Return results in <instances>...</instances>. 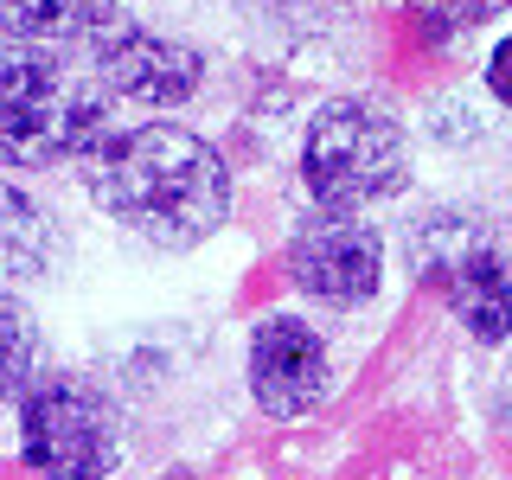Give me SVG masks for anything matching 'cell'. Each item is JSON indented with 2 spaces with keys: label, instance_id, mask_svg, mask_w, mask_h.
<instances>
[{
  "label": "cell",
  "instance_id": "obj_5",
  "mask_svg": "<svg viewBox=\"0 0 512 480\" xmlns=\"http://www.w3.org/2000/svg\"><path fill=\"white\" fill-rule=\"evenodd\" d=\"M109 135V96L71 58H52L32 84L0 109V167L45 173L64 160H84Z\"/></svg>",
  "mask_w": 512,
  "mask_h": 480
},
{
  "label": "cell",
  "instance_id": "obj_9",
  "mask_svg": "<svg viewBox=\"0 0 512 480\" xmlns=\"http://www.w3.org/2000/svg\"><path fill=\"white\" fill-rule=\"evenodd\" d=\"M71 263V231L45 199H32L26 186L0 180V288H20L32 282H52L58 269Z\"/></svg>",
  "mask_w": 512,
  "mask_h": 480
},
{
  "label": "cell",
  "instance_id": "obj_14",
  "mask_svg": "<svg viewBox=\"0 0 512 480\" xmlns=\"http://www.w3.org/2000/svg\"><path fill=\"white\" fill-rule=\"evenodd\" d=\"M487 90H493L500 109H512V32L493 45V58H487Z\"/></svg>",
  "mask_w": 512,
  "mask_h": 480
},
{
  "label": "cell",
  "instance_id": "obj_7",
  "mask_svg": "<svg viewBox=\"0 0 512 480\" xmlns=\"http://www.w3.org/2000/svg\"><path fill=\"white\" fill-rule=\"evenodd\" d=\"M84 71L103 84L109 103H135V109H180L205 84V52L186 39H167L154 26H109L90 39Z\"/></svg>",
  "mask_w": 512,
  "mask_h": 480
},
{
  "label": "cell",
  "instance_id": "obj_4",
  "mask_svg": "<svg viewBox=\"0 0 512 480\" xmlns=\"http://www.w3.org/2000/svg\"><path fill=\"white\" fill-rule=\"evenodd\" d=\"M122 404L90 378L52 372L20 397V461L39 480H103L122 468Z\"/></svg>",
  "mask_w": 512,
  "mask_h": 480
},
{
  "label": "cell",
  "instance_id": "obj_6",
  "mask_svg": "<svg viewBox=\"0 0 512 480\" xmlns=\"http://www.w3.org/2000/svg\"><path fill=\"white\" fill-rule=\"evenodd\" d=\"M288 282L314 308H365L384 288V231L359 212H314L288 231Z\"/></svg>",
  "mask_w": 512,
  "mask_h": 480
},
{
  "label": "cell",
  "instance_id": "obj_8",
  "mask_svg": "<svg viewBox=\"0 0 512 480\" xmlns=\"http://www.w3.org/2000/svg\"><path fill=\"white\" fill-rule=\"evenodd\" d=\"M250 397L263 416H308L333 391V346L301 314H263L244 346Z\"/></svg>",
  "mask_w": 512,
  "mask_h": 480
},
{
  "label": "cell",
  "instance_id": "obj_12",
  "mask_svg": "<svg viewBox=\"0 0 512 480\" xmlns=\"http://www.w3.org/2000/svg\"><path fill=\"white\" fill-rule=\"evenodd\" d=\"M404 20H410L416 39H423L429 52H436V45H448L468 20H480V7H474V0H410Z\"/></svg>",
  "mask_w": 512,
  "mask_h": 480
},
{
  "label": "cell",
  "instance_id": "obj_15",
  "mask_svg": "<svg viewBox=\"0 0 512 480\" xmlns=\"http://www.w3.org/2000/svg\"><path fill=\"white\" fill-rule=\"evenodd\" d=\"M474 7H480V13H500V7H512V0H474Z\"/></svg>",
  "mask_w": 512,
  "mask_h": 480
},
{
  "label": "cell",
  "instance_id": "obj_1",
  "mask_svg": "<svg viewBox=\"0 0 512 480\" xmlns=\"http://www.w3.org/2000/svg\"><path fill=\"white\" fill-rule=\"evenodd\" d=\"M90 205L154 250H199L231 218V167L205 135L180 122L109 128L77 160Z\"/></svg>",
  "mask_w": 512,
  "mask_h": 480
},
{
  "label": "cell",
  "instance_id": "obj_2",
  "mask_svg": "<svg viewBox=\"0 0 512 480\" xmlns=\"http://www.w3.org/2000/svg\"><path fill=\"white\" fill-rule=\"evenodd\" d=\"M416 180L410 128L372 96H333L301 135V186L320 212H365L404 199Z\"/></svg>",
  "mask_w": 512,
  "mask_h": 480
},
{
  "label": "cell",
  "instance_id": "obj_10",
  "mask_svg": "<svg viewBox=\"0 0 512 480\" xmlns=\"http://www.w3.org/2000/svg\"><path fill=\"white\" fill-rule=\"evenodd\" d=\"M122 20L116 0H0V39L13 45H71Z\"/></svg>",
  "mask_w": 512,
  "mask_h": 480
},
{
  "label": "cell",
  "instance_id": "obj_13",
  "mask_svg": "<svg viewBox=\"0 0 512 480\" xmlns=\"http://www.w3.org/2000/svg\"><path fill=\"white\" fill-rule=\"evenodd\" d=\"M52 58H58L52 45H13V39H0V109H7L13 96H20Z\"/></svg>",
  "mask_w": 512,
  "mask_h": 480
},
{
  "label": "cell",
  "instance_id": "obj_16",
  "mask_svg": "<svg viewBox=\"0 0 512 480\" xmlns=\"http://www.w3.org/2000/svg\"><path fill=\"white\" fill-rule=\"evenodd\" d=\"M506 244H512V231H506Z\"/></svg>",
  "mask_w": 512,
  "mask_h": 480
},
{
  "label": "cell",
  "instance_id": "obj_11",
  "mask_svg": "<svg viewBox=\"0 0 512 480\" xmlns=\"http://www.w3.org/2000/svg\"><path fill=\"white\" fill-rule=\"evenodd\" d=\"M32 378H39V320L13 288H0V410L20 404Z\"/></svg>",
  "mask_w": 512,
  "mask_h": 480
},
{
  "label": "cell",
  "instance_id": "obj_3",
  "mask_svg": "<svg viewBox=\"0 0 512 480\" xmlns=\"http://www.w3.org/2000/svg\"><path fill=\"white\" fill-rule=\"evenodd\" d=\"M410 263L448 314L461 320L474 346H506L512 340V244L487 218L442 205V212L410 224Z\"/></svg>",
  "mask_w": 512,
  "mask_h": 480
}]
</instances>
